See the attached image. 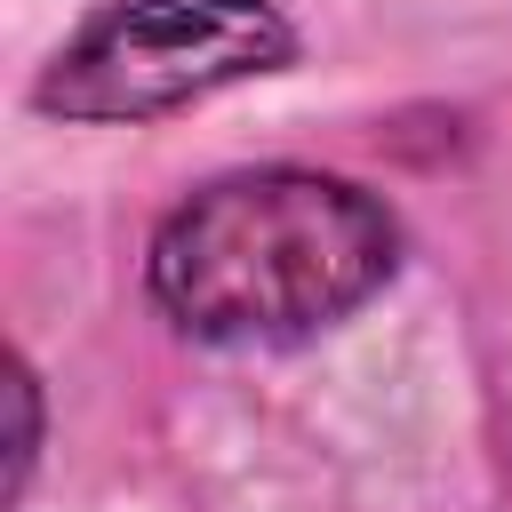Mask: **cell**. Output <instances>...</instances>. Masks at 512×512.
Returning a JSON list of instances; mask_svg holds the SVG:
<instances>
[{
  "instance_id": "obj_2",
  "label": "cell",
  "mask_w": 512,
  "mask_h": 512,
  "mask_svg": "<svg viewBox=\"0 0 512 512\" xmlns=\"http://www.w3.org/2000/svg\"><path fill=\"white\" fill-rule=\"evenodd\" d=\"M288 56L296 32L272 0H104L48 56L32 104L56 120H152Z\"/></svg>"
},
{
  "instance_id": "obj_1",
  "label": "cell",
  "mask_w": 512,
  "mask_h": 512,
  "mask_svg": "<svg viewBox=\"0 0 512 512\" xmlns=\"http://www.w3.org/2000/svg\"><path fill=\"white\" fill-rule=\"evenodd\" d=\"M400 224L320 168H240L200 184L144 256L152 304L200 344H288L384 288Z\"/></svg>"
}]
</instances>
